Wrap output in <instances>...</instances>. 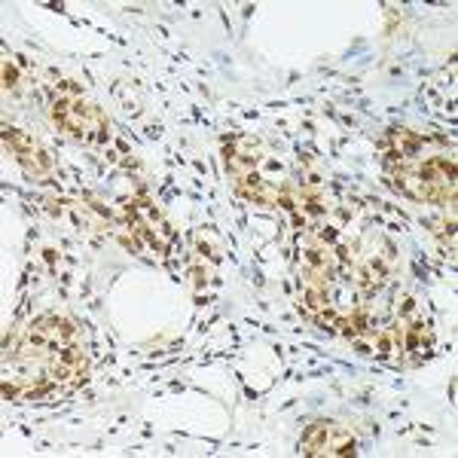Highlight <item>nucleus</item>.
I'll return each mask as SVG.
<instances>
[{"label": "nucleus", "instance_id": "nucleus-10", "mask_svg": "<svg viewBox=\"0 0 458 458\" xmlns=\"http://www.w3.org/2000/svg\"><path fill=\"white\" fill-rule=\"evenodd\" d=\"M4 86H6V92H16L19 89V68H16L13 58H6L4 62Z\"/></svg>", "mask_w": 458, "mask_h": 458}, {"label": "nucleus", "instance_id": "nucleus-3", "mask_svg": "<svg viewBox=\"0 0 458 458\" xmlns=\"http://www.w3.org/2000/svg\"><path fill=\"white\" fill-rule=\"evenodd\" d=\"M77 336V327L62 315H43L37 318L31 327L25 330V339H21V352L31 354H53L64 345L73 343Z\"/></svg>", "mask_w": 458, "mask_h": 458}, {"label": "nucleus", "instance_id": "nucleus-2", "mask_svg": "<svg viewBox=\"0 0 458 458\" xmlns=\"http://www.w3.org/2000/svg\"><path fill=\"white\" fill-rule=\"evenodd\" d=\"M53 116H55V123L73 138H83V141H107L110 138L105 114H101L95 105L83 101V95H80V89L73 83H64L55 92Z\"/></svg>", "mask_w": 458, "mask_h": 458}, {"label": "nucleus", "instance_id": "nucleus-1", "mask_svg": "<svg viewBox=\"0 0 458 458\" xmlns=\"http://www.w3.org/2000/svg\"><path fill=\"white\" fill-rule=\"evenodd\" d=\"M397 190L425 202H455V162L446 157H428L422 162L401 159Z\"/></svg>", "mask_w": 458, "mask_h": 458}, {"label": "nucleus", "instance_id": "nucleus-9", "mask_svg": "<svg viewBox=\"0 0 458 458\" xmlns=\"http://www.w3.org/2000/svg\"><path fill=\"white\" fill-rule=\"evenodd\" d=\"M382 282H386V269L382 266H376L370 263L364 272H360V284H364V293H373V291H379Z\"/></svg>", "mask_w": 458, "mask_h": 458}, {"label": "nucleus", "instance_id": "nucleus-5", "mask_svg": "<svg viewBox=\"0 0 458 458\" xmlns=\"http://www.w3.org/2000/svg\"><path fill=\"white\" fill-rule=\"evenodd\" d=\"M125 214H129V224L135 226V233L150 245L157 254H168L172 248V229L165 226V220L159 217V211L147 202H129L125 205Z\"/></svg>", "mask_w": 458, "mask_h": 458}, {"label": "nucleus", "instance_id": "nucleus-8", "mask_svg": "<svg viewBox=\"0 0 458 458\" xmlns=\"http://www.w3.org/2000/svg\"><path fill=\"white\" fill-rule=\"evenodd\" d=\"M330 269H334V254H330V250L324 248L318 239H312V242H309V248H306V272L312 278L327 282Z\"/></svg>", "mask_w": 458, "mask_h": 458}, {"label": "nucleus", "instance_id": "nucleus-7", "mask_svg": "<svg viewBox=\"0 0 458 458\" xmlns=\"http://www.w3.org/2000/svg\"><path fill=\"white\" fill-rule=\"evenodd\" d=\"M86 370V354L77 345H64L49 354V364H47V376L53 382H64V379H80Z\"/></svg>", "mask_w": 458, "mask_h": 458}, {"label": "nucleus", "instance_id": "nucleus-6", "mask_svg": "<svg viewBox=\"0 0 458 458\" xmlns=\"http://www.w3.org/2000/svg\"><path fill=\"white\" fill-rule=\"evenodd\" d=\"M4 141L10 147L13 153H16V159L21 162L25 168H31L37 174H47L49 168H53V162H49L47 150H43L40 144L34 141L31 135H25L21 129H13V125H4Z\"/></svg>", "mask_w": 458, "mask_h": 458}, {"label": "nucleus", "instance_id": "nucleus-4", "mask_svg": "<svg viewBox=\"0 0 458 458\" xmlns=\"http://www.w3.org/2000/svg\"><path fill=\"white\" fill-rule=\"evenodd\" d=\"M354 434L349 428L336 425V422H315L309 428V434L300 443V453L302 455H312V458H336V455H354Z\"/></svg>", "mask_w": 458, "mask_h": 458}]
</instances>
